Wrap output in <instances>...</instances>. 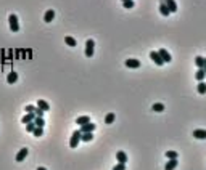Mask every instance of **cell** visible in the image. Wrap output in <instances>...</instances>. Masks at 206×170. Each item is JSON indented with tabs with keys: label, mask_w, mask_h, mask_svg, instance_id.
Masks as SVG:
<instances>
[{
	"label": "cell",
	"mask_w": 206,
	"mask_h": 170,
	"mask_svg": "<svg viewBox=\"0 0 206 170\" xmlns=\"http://www.w3.org/2000/svg\"><path fill=\"white\" fill-rule=\"evenodd\" d=\"M81 132L79 130H74L73 135H71V138H69V146L71 148H77V145H79V141H81Z\"/></svg>",
	"instance_id": "6da1fadb"
},
{
	"label": "cell",
	"mask_w": 206,
	"mask_h": 170,
	"mask_svg": "<svg viewBox=\"0 0 206 170\" xmlns=\"http://www.w3.org/2000/svg\"><path fill=\"white\" fill-rule=\"evenodd\" d=\"M8 23H10V29H11L13 32H18L20 31V23H18V16L16 15H10L8 16Z\"/></svg>",
	"instance_id": "7a4b0ae2"
},
{
	"label": "cell",
	"mask_w": 206,
	"mask_h": 170,
	"mask_svg": "<svg viewBox=\"0 0 206 170\" xmlns=\"http://www.w3.org/2000/svg\"><path fill=\"white\" fill-rule=\"evenodd\" d=\"M93 50H95V42H93L92 39H89V40L85 42V56L92 58L93 56Z\"/></svg>",
	"instance_id": "3957f363"
},
{
	"label": "cell",
	"mask_w": 206,
	"mask_h": 170,
	"mask_svg": "<svg viewBox=\"0 0 206 170\" xmlns=\"http://www.w3.org/2000/svg\"><path fill=\"white\" fill-rule=\"evenodd\" d=\"M158 53H159V56H161V60L164 61V63H171V61H172L171 53L168 52L166 48H159V50H158Z\"/></svg>",
	"instance_id": "277c9868"
},
{
	"label": "cell",
	"mask_w": 206,
	"mask_h": 170,
	"mask_svg": "<svg viewBox=\"0 0 206 170\" xmlns=\"http://www.w3.org/2000/svg\"><path fill=\"white\" fill-rule=\"evenodd\" d=\"M150 58H151V61H155V63H156L158 66H163V64H164V61L161 60V56H159V53H158V52H155V50H153V52H150Z\"/></svg>",
	"instance_id": "5b68a950"
},
{
	"label": "cell",
	"mask_w": 206,
	"mask_h": 170,
	"mask_svg": "<svg viewBox=\"0 0 206 170\" xmlns=\"http://www.w3.org/2000/svg\"><path fill=\"white\" fill-rule=\"evenodd\" d=\"M93 130H95V124L89 122V124H84V125H81L79 132H81V133H87V132H93Z\"/></svg>",
	"instance_id": "8992f818"
},
{
	"label": "cell",
	"mask_w": 206,
	"mask_h": 170,
	"mask_svg": "<svg viewBox=\"0 0 206 170\" xmlns=\"http://www.w3.org/2000/svg\"><path fill=\"white\" fill-rule=\"evenodd\" d=\"M124 64L127 66V68L137 69V68H140V61H138V60H134V58H130V60H126Z\"/></svg>",
	"instance_id": "52a82bcc"
},
{
	"label": "cell",
	"mask_w": 206,
	"mask_h": 170,
	"mask_svg": "<svg viewBox=\"0 0 206 170\" xmlns=\"http://www.w3.org/2000/svg\"><path fill=\"white\" fill-rule=\"evenodd\" d=\"M161 2H164L166 7L169 8V11H171V13H176V11H177V3H176L174 0H161Z\"/></svg>",
	"instance_id": "ba28073f"
},
{
	"label": "cell",
	"mask_w": 206,
	"mask_h": 170,
	"mask_svg": "<svg viewBox=\"0 0 206 170\" xmlns=\"http://www.w3.org/2000/svg\"><path fill=\"white\" fill-rule=\"evenodd\" d=\"M193 137L198 138V140H206V130H203V129L193 130Z\"/></svg>",
	"instance_id": "9c48e42d"
},
{
	"label": "cell",
	"mask_w": 206,
	"mask_h": 170,
	"mask_svg": "<svg viewBox=\"0 0 206 170\" xmlns=\"http://www.w3.org/2000/svg\"><path fill=\"white\" fill-rule=\"evenodd\" d=\"M116 159H118L119 164H126V162H127V154H126L124 151H118L116 153Z\"/></svg>",
	"instance_id": "30bf717a"
},
{
	"label": "cell",
	"mask_w": 206,
	"mask_h": 170,
	"mask_svg": "<svg viewBox=\"0 0 206 170\" xmlns=\"http://www.w3.org/2000/svg\"><path fill=\"white\" fill-rule=\"evenodd\" d=\"M177 164H179L177 159H169V162H166L164 170H174L176 167H177Z\"/></svg>",
	"instance_id": "8fae6325"
},
{
	"label": "cell",
	"mask_w": 206,
	"mask_h": 170,
	"mask_svg": "<svg viewBox=\"0 0 206 170\" xmlns=\"http://www.w3.org/2000/svg\"><path fill=\"white\" fill-rule=\"evenodd\" d=\"M28 153H29L28 148H23V149H20V153H18V154H16V157H15V159H16V162H21V161H23V159L28 156Z\"/></svg>",
	"instance_id": "7c38bea8"
},
{
	"label": "cell",
	"mask_w": 206,
	"mask_h": 170,
	"mask_svg": "<svg viewBox=\"0 0 206 170\" xmlns=\"http://www.w3.org/2000/svg\"><path fill=\"white\" fill-rule=\"evenodd\" d=\"M53 18H55V11H53V10H47L44 15V21L45 23H52Z\"/></svg>",
	"instance_id": "4fadbf2b"
},
{
	"label": "cell",
	"mask_w": 206,
	"mask_h": 170,
	"mask_svg": "<svg viewBox=\"0 0 206 170\" xmlns=\"http://www.w3.org/2000/svg\"><path fill=\"white\" fill-rule=\"evenodd\" d=\"M159 13H161L163 16H169V15H171L169 8L166 7V3H164V2H161V3H159Z\"/></svg>",
	"instance_id": "5bb4252c"
},
{
	"label": "cell",
	"mask_w": 206,
	"mask_h": 170,
	"mask_svg": "<svg viewBox=\"0 0 206 170\" xmlns=\"http://www.w3.org/2000/svg\"><path fill=\"white\" fill-rule=\"evenodd\" d=\"M34 119H36V114H34V112L24 114V116H23V119H21V122H23V124H28V122H34Z\"/></svg>",
	"instance_id": "9a60e30c"
},
{
	"label": "cell",
	"mask_w": 206,
	"mask_h": 170,
	"mask_svg": "<svg viewBox=\"0 0 206 170\" xmlns=\"http://www.w3.org/2000/svg\"><path fill=\"white\" fill-rule=\"evenodd\" d=\"M90 122V117L89 116H81V117L76 119V124L77 125H84V124H89Z\"/></svg>",
	"instance_id": "2e32d148"
},
{
	"label": "cell",
	"mask_w": 206,
	"mask_h": 170,
	"mask_svg": "<svg viewBox=\"0 0 206 170\" xmlns=\"http://www.w3.org/2000/svg\"><path fill=\"white\" fill-rule=\"evenodd\" d=\"M16 80H18V72H8V76H7V82H8V84H15Z\"/></svg>",
	"instance_id": "e0dca14e"
},
{
	"label": "cell",
	"mask_w": 206,
	"mask_h": 170,
	"mask_svg": "<svg viewBox=\"0 0 206 170\" xmlns=\"http://www.w3.org/2000/svg\"><path fill=\"white\" fill-rule=\"evenodd\" d=\"M197 90H198V93L200 95H205L206 93V82H198V85H197Z\"/></svg>",
	"instance_id": "ac0fdd59"
},
{
	"label": "cell",
	"mask_w": 206,
	"mask_h": 170,
	"mask_svg": "<svg viewBox=\"0 0 206 170\" xmlns=\"http://www.w3.org/2000/svg\"><path fill=\"white\" fill-rule=\"evenodd\" d=\"M37 108H41L42 111H49V109H50L49 103H47V101H44V100H39V101H37Z\"/></svg>",
	"instance_id": "d6986e66"
},
{
	"label": "cell",
	"mask_w": 206,
	"mask_h": 170,
	"mask_svg": "<svg viewBox=\"0 0 206 170\" xmlns=\"http://www.w3.org/2000/svg\"><path fill=\"white\" fill-rule=\"evenodd\" d=\"M151 109H153L155 112H163V111H164V104H163V103H155V104L151 106Z\"/></svg>",
	"instance_id": "ffe728a7"
},
{
	"label": "cell",
	"mask_w": 206,
	"mask_h": 170,
	"mask_svg": "<svg viewBox=\"0 0 206 170\" xmlns=\"http://www.w3.org/2000/svg\"><path fill=\"white\" fill-rule=\"evenodd\" d=\"M205 77H206V72L203 71V69H198V71H197V74H195V79H197L198 82H201L203 79H205Z\"/></svg>",
	"instance_id": "44dd1931"
},
{
	"label": "cell",
	"mask_w": 206,
	"mask_h": 170,
	"mask_svg": "<svg viewBox=\"0 0 206 170\" xmlns=\"http://www.w3.org/2000/svg\"><path fill=\"white\" fill-rule=\"evenodd\" d=\"M81 140H82V141H92V140H93V133H92V132L82 133V135H81Z\"/></svg>",
	"instance_id": "7402d4cb"
},
{
	"label": "cell",
	"mask_w": 206,
	"mask_h": 170,
	"mask_svg": "<svg viewBox=\"0 0 206 170\" xmlns=\"http://www.w3.org/2000/svg\"><path fill=\"white\" fill-rule=\"evenodd\" d=\"M195 64L198 66V69H203V66H205V58L203 56H197L195 58Z\"/></svg>",
	"instance_id": "603a6c76"
},
{
	"label": "cell",
	"mask_w": 206,
	"mask_h": 170,
	"mask_svg": "<svg viewBox=\"0 0 206 170\" xmlns=\"http://www.w3.org/2000/svg\"><path fill=\"white\" fill-rule=\"evenodd\" d=\"M65 42L69 45V47H76L77 45V42H76V39H73L71 35H68V37H65Z\"/></svg>",
	"instance_id": "cb8c5ba5"
},
{
	"label": "cell",
	"mask_w": 206,
	"mask_h": 170,
	"mask_svg": "<svg viewBox=\"0 0 206 170\" xmlns=\"http://www.w3.org/2000/svg\"><path fill=\"white\" fill-rule=\"evenodd\" d=\"M166 157L168 159H177L179 154H177V151H166Z\"/></svg>",
	"instance_id": "d4e9b609"
},
{
	"label": "cell",
	"mask_w": 206,
	"mask_h": 170,
	"mask_svg": "<svg viewBox=\"0 0 206 170\" xmlns=\"http://www.w3.org/2000/svg\"><path fill=\"white\" fill-rule=\"evenodd\" d=\"M114 117H116V116H114L113 112L106 114V117H105V124H113V122H114Z\"/></svg>",
	"instance_id": "484cf974"
},
{
	"label": "cell",
	"mask_w": 206,
	"mask_h": 170,
	"mask_svg": "<svg viewBox=\"0 0 206 170\" xmlns=\"http://www.w3.org/2000/svg\"><path fill=\"white\" fill-rule=\"evenodd\" d=\"M34 124H36V127H42V129H44L45 120H44L42 117H36V119H34Z\"/></svg>",
	"instance_id": "4316f807"
},
{
	"label": "cell",
	"mask_w": 206,
	"mask_h": 170,
	"mask_svg": "<svg viewBox=\"0 0 206 170\" xmlns=\"http://www.w3.org/2000/svg\"><path fill=\"white\" fill-rule=\"evenodd\" d=\"M32 133H34V137H42V135H44V129H42V127H36Z\"/></svg>",
	"instance_id": "83f0119b"
},
{
	"label": "cell",
	"mask_w": 206,
	"mask_h": 170,
	"mask_svg": "<svg viewBox=\"0 0 206 170\" xmlns=\"http://www.w3.org/2000/svg\"><path fill=\"white\" fill-rule=\"evenodd\" d=\"M122 5H124V8H134V0H126V2H122Z\"/></svg>",
	"instance_id": "f1b7e54d"
},
{
	"label": "cell",
	"mask_w": 206,
	"mask_h": 170,
	"mask_svg": "<svg viewBox=\"0 0 206 170\" xmlns=\"http://www.w3.org/2000/svg\"><path fill=\"white\" fill-rule=\"evenodd\" d=\"M34 129H36V124H34V122H28V124H26V130H28V132H34Z\"/></svg>",
	"instance_id": "f546056e"
},
{
	"label": "cell",
	"mask_w": 206,
	"mask_h": 170,
	"mask_svg": "<svg viewBox=\"0 0 206 170\" xmlns=\"http://www.w3.org/2000/svg\"><path fill=\"white\" fill-rule=\"evenodd\" d=\"M44 112H45V111H42L41 108H36V109H34V114H36V117H42V116H44Z\"/></svg>",
	"instance_id": "4dcf8cb0"
},
{
	"label": "cell",
	"mask_w": 206,
	"mask_h": 170,
	"mask_svg": "<svg viewBox=\"0 0 206 170\" xmlns=\"http://www.w3.org/2000/svg\"><path fill=\"white\" fill-rule=\"evenodd\" d=\"M113 170H126V164H119V162H118L116 165L113 167Z\"/></svg>",
	"instance_id": "1f68e13d"
},
{
	"label": "cell",
	"mask_w": 206,
	"mask_h": 170,
	"mask_svg": "<svg viewBox=\"0 0 206 170\" xmlns=\"http://www.w3.org/2000/svg\"><path fill=\"white\" fill-rule=\"evenodd\" d=\"M34 109H36V108H34L32 104H26V114H31V112H34Z\"/></svg>",
	"instance_id": "d6a6232c"
},
{
	"label": "cell",
	"mask_w": 206,
	"mask_h": 170,
	"mask_svg": "<svg viewBox=\"0 0 206 170\" xmlns=\"http://www.w3.org/2000/svg\"><path fill=\"white\" fill-rule=\"evenodd\" d=\"M203 71L206 72V58H205V66H203Z\"/></svg>",
	"instance_id": "836d02e7"
},
{
	"label": "cell",
	"mask_w": 206,
	"mask_h": 170,
	"mask_svg": "<svg viewBox=\"0 0 206 170\" xmlns=\"http://www.w3.org/2000/svg\"><path fill=\"white\" fill-rule=\"evenodd\" d=\"M37 170H47L45 167H37Z\"/></svg>",
	"instance_id": "e575fe53"
},
{
	"label": "cell",
	"mask_w": 206,
	"mask_h": 170,
	"mask_svg": "<svg viewBox=\"0 0 206 170\" xmlns=\"http://www.w3.org/2000/svg\"><path fill=\"white\" fill-rule=\"evenodd\" d=\"M121 2H126V0H121Z\"/></svg>",
	"instance_id": "d590c367"
}]
</instances>
